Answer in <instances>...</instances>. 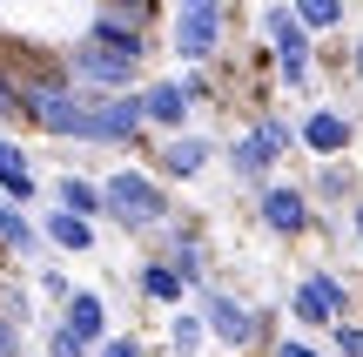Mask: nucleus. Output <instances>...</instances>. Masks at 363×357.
<instances>
[{"mask_svg": "<svg viewBox=\"0 0 363 357\" xmlns=\"http://www.w3.org/2000/svg\"><path fill=\"white\" fill-rule=\"evenodd\" d=\"M13 94L27 108V128L67 135V142H94V101L74 88L67 67H40V75H13Z\"/></svg>", "mask_w": 363, "mask_h": 357, "instance_id": "nucleus-1", "label": "nucleus"}, {"mask_svg": "<svg viewBox=\"0 0 363 357\" xmlns=\"http://www.w3.org/2000/svg\"><path fill=\"white\" fill-rule=\"evenodd\" d=\"M108 216H115L121 229H135V236H148V229H169L175 223V209H169V196H162V182H148L142 169H121V175H108Z\"/></svg>", "mask_w": 363, "mask_h": 357, "instance_id": "nucleus-2", "label": "nucleus"}, {"mask_svg": "<svg viewBox=\"0 0 363 357\" xmlns=\"http://www.w3.org/2000/svg\"><path fill=\"white\" fill-rule=\"evenodd\" d=\"M67 75H74V88H94V94L108 101V94H135L142 61H128V54H108V48H94V40H81V48L67 54Z\"/></svg>", "mask_w": 363, "mask_h": 357, "instance_id": "nucleus-3", "label": "nucleus"}, {"mask_svg": "<svg viewBox=\"0 0 363 357\" xmlns=\"http://www.w3.org/2000/svg\"><path fill=\"white\" fill-rule=\"evenodd\" d=\"M343 310H350V290H343L330 270H310V277L289 290V317H296L303 331H323V324H337Z\"/></svg>", "mask_w": 363, "mask_h": 357, "instance_id": "nucleus-4", "label": "nucleus"}, {"mask_svg": "<svg viewBox=\"0 0 363 357\" xmlns=\"http://www.w3.org/2000/svg\"><path fill=\"white\" fill-rule=\"evenodd\" d=\"M256 216L269 236H310V189L303 182H262L256 189Z\"/></svg>", "mask_w": 363, "mask_h": 357, "instance_id": "nucleus-5", "label": "nucleus"}, {"mask_svg": "<svg viewBox=\"0 0 363 357\" xmlns=\"http://www.w3.org/2000/svg\"><path fill=\"white\" fill-rule=\"evenodd\" d=\"M289 142H296V135H289V121H276V115H256V121H249V135L229 148V162H235V175H242V182H256V175L269 169V162L283 155Z\"/></svg>", "mask_w": 363, "mask_h": 357, "instance_id": "nucleus-6", "label": "nucleus"}, {"mask_svg": "<svg viewBox=\"0 0 363 357\" xmlns=\"http://www.w3.org/2000/svg\"><path fill=\"white\" fill-rule=\"evenodd\" d=\"M195 297H202V317H208V331H216L222 344H235V351H242V344H262V310L249 317V310L235 304V297H222L216 283H195Z\"/></svg>", "mask_w": 363, "mask_h": 357, "instance_id": "nucleus-7", "label": "nucleus"}, {"mask_svg": "<svg viewBox=\"0 0 363 357\" xmlns=\"http://www.w3.org/2000/svg\"><path fill=\"white\" fill-rule=\"evenodd\" d=\"M222 40V0H182L175 13V54L182 61H208Z\"/></svg>", "mask_w": 363, "mask_h": 357, "instance_id": "nucleus-8", "label": "nucleus"}, {"mask_svg": "<svg viewBox=\"0 0 363 357\" xmlns=\"http://www.w3.org/2000/svg\"><path fill=\"white\" fill-rule=\"evenodd\" d=\"M142 121H148L142 94H108V101H94V142L101 148H128L135 135H142Z\"/></svg>", "mask_w": 363, "mask_h": 357, "instance_id": "nucleus-9", "label": "nucleus"}, {"mask_svg": "<svg viewBox=\"0 0 363 357\" xmlns=\"http://www.w3.org/2000/svg\"><path fill=\"white\" fill-rule=\"evenodd\" d=\"M208 155H216V142H208V135H175V142H162L155 169H162V175H175V182H189V175H202V169H208Z\"/></svg>", "mask_w": 363, "mask_h": 357, "instance_id": "nucleus-10", "label": "nucleus"}, {"mask_svg": "<svg viewBox=\"0 0 363 357\" xmlns=\"http://www.w3.org/2000/svg\"><path fill=\"white\" fill-rule=\"evenodd\" d=\"M303 148H316V155H343L350 148V115H337V108H310V121L296 128Z\"/></svg>", "mask_w": 363, "mask_h": 357, "instance_id": "nucleus-11", "label": "nucleus"}, {"mask_svg": "<svg viewBox=\"0 0 363 357\" xmlns=\"http://www.w3.org/2000/svg\"><path fill=\"white\" fill-rule=\"evenodd\" d=\"M142 108H148V121L155 128H189V88L182 81H148V94H142Z\"/></svg>", "mask_w": 363, "mask_h": 357, "instance_id": "nucleus-12", "label": "nucleus"}, {"mask_svg": "<svg viewBox=\"0 0 363 357\" xmlns=\"http://www.w3.org/2000/svg\"><path fill=\"white\" fill-rule=\"evenodd\" d=\"M135 290H142L148 304H182V290H195V283L182 277L175 263H155V256H148V263L135 270Z\"/></svg>", "mask_w": 363, "mask_h": 357, "instance_id": "nucleus-13", "label": "nucleus"}, {"mask_svg": "<svg viewBox=\"0 0 363 357\" xmlns=\"http://www.w3.org/2000/svg\"><path fill=\"white\" fill-rule=\"evenodd\" d=\"M67 331H81V337H88V344H108V304H101V297H94V290H74V297H67Z\"/></svg>", "mask_w": 363, "mask_h": 357, "instance_id": "nucleus-14", "label": "nucleus"}, {"mask_svg": "<svg viewBox=\"0 0 363 357\" xmlns=\"http://www.w3.org/2000/svg\"><path fill=\"white\" fill-rule=\"evenodd\" d=\"M40 236L61 243V250H74V256H88V250H94V223H88V216H74V209L40 216Z\"/></svg>", "mask_w": 363, "mask_h": 357, "instance_id": "nucleus-15", "label": "nucleus"}, {"mask_svg": "<svg viewBox=\"0 0 363 357\" xmlns=\"http://www.w3.org/2000/svg\"><path fill=\"white\" fill-rule=\"evenodd\" d=\"M81 40H94V48H108V54H128V61H142V27L115 21V13L88 21V34H81Z\"/></svg>", "mask_w": 363, "mask_h": 357, "instance_id": "nucleus-16", "label": "nucleus"}, {"mask_svg": "<svg viewBox=\"0 0 363 357\" xmlns=\"http://www.w3.org/2000/svg\"><path fill=\"white\" fill-rule=\"evenodd\" d=\"M262 34L276 40V54H310V27L296 21V7H262Z\"/></svg>", "mask_w": 363, "mask_h": 357, "instance_id": "nucleus-17", "label": "nucleus"}, {"mask_svg": "<svg viewBox=\"0 0 363 357\" xmlns=\"http://www.w3.org/2000/svg\"><path fill=\"white\" fill-rule=\"evenodd\" d=\"M54 196H61V209H74V216H108V189H94L88 175H61V182H54Z\"/></svg>", "mask_w": 363, "mask_h": 357, "instance_id": "nucleus-18", "label": "nucleus"}, {"mask_svg": "<svg viewBox=\"0 0 363 357\" xmlns=\"http://www.w3.org/2000/svg\"><path fill=\"white\" fill-rule=\"evenodd\" d=\"M0 243H7V250H21V256H34V250H40V229L27 223L21 202H7V196H0Z\"/></svg>", "mask_w": 363, "mask_h": 357, "instance_id": "nucleus-19", "label": "nucleus"}, {"mask_svg": "<svg viewBox=\"0 0 363 357\" xmlns=\"http://www.w3.org/2000/svg\"><path fill=\"white\" fill-rule=\"evenodd\" d=\"M169 263H175V270H182L189 283H202V243H195V229L169 223Z\"/></svg>", "mask_w": 363, "mask_h": 357, "instance_id": "nucleus-20", "label": "nucleus"}, {"mask_svg": "<svg viewBox=\"0 0 363 357\" xmlns=\"http://www.w3.org/2000/svg\"><path fill=\"white\" fill-rule=\"evenodd\" d=\"M310 196H316V202H357V175L343 169V162H330V169H316Z\"/></svg>", "mask_w": 363, "mask_h": 357, "instance_id": "nucleus-21", "label": "nucleus"}, {"mask_svg": "<svg viewBox=\"0 0 363 357\" xmlns=\"http://www.w3.org/2000/svg\"><path fill=\"white\" fill-rule=\"evenodd\" d=\"M296 7V21L310 27V34H330V27L343 21V0H289Z\"/></svg>", "mask_w": 363, "mask_h": 357, "instance_id": "nucleus-22", "label": "nucleus"}, {"mask_svg": "<svg viewBox=\"0 0 363 357\" xmlns=\"http://www.w3.org/2000/svg\"><path fill=\"white\" fill-rule=\"evenodd\" d=\"M34 169H27V162H7V169H0V196H7V202H27V196H34Z\"/></svg>", "mask_w": 363, "mask_h": 357, "instance_id": "nucleus-23", "label": "nucleus"}, {"mask_svg": "<svg viewBox=\"0 0 363 357\" xmlns=\"http://www.w3.org/2000/svg\"><path fill=\"white\" fill-rule=\"evenodd\" d=\"M202 344H208V317H189V310H182V317H175V351L195 357Z\"/></svg>", "mask_w": 363, "mask_h": 357, "instance_id": "nucleus-24", "label": "nucleus"}, {"mask_svg": "<svg viewBox=\"0 0 363 357\" xmlns=\"http://www.w3.org/2000/svg\"><path fill=\"white\" fill-rule=\"evenodd\" d=\"M48 357H88V337L67 331V324H54V331H48Z\"/></svg>", "mask_w": 363, "mask_h": 357, "instance_id": "nucleus-25", "label": "nucleus"}, {"mask_svg": "<svg viewBox=\"0 0 363 357\" xmlns=\"http://www.w3.org/2000/svg\"><path fill=\"white\" fill-rule=\"evenodd\" d=\"M276 61H283V81H289V88H310V81H316V61H310V54H276Z\"/></svg>", "mask_w": 363, "mask_h": 357, "instance_id": "nucleus-26", "label": "nucleus"}, {"mask_svg": "<svg viewBox=\"0 0 363 357\" xmlns=\"http://www.w3.org/2000/svg\"><path fill=\"white\" fill-rule=\"evenodd\" d=\"M40 297H48V304H67V297H74V283H67L54 263H40Z\"/></svg>", "mask_w": 363, "mask_h": 357, "instance_id": "nucleus-27", "label": "nucleus"}, {"mask_svg": "<svg viewBox=\"0 0 363 357\" xmlns=\"http://www.w3.org/2000/svg\"><path fill=\"white\" fill-rule=\"evenodd\" d=\"M0 317H7V324H27V290H21V283H0Z\"/></svg>", "mask_w": 363, "mask_h": 357, "instance_id": "nucleus-28", "label": "nucleus"}, {"mask_svg": "<svg viewBox=\"0 0 363 357\" xmlns=\"http://www.w3.org/2000/svg\"><path fill=\"white\" fill-rule=\"evenodd\" d=\"M0 121H27L21 94H13V75H0Z\"/></svg>", "mask_w": 363, "mask_h": 357, "instance_id": "nucleus-29", "label": "nucleus"}, {"mask_svg": "<svg viewBox=\"0 0 363 357\" xmlns=\"http://www.w3.org/2000/svg\"><path fill=\"white\" fill-rule=\"evenodd\" d=\"M269 351H276V357H323V351H316V344H310V337H276V344H269Z\"/></svg>", "mask_w": 363, "mask_h": 357, "instance_id": "nucleus-30", "label": "nucleus"}, {"mask_svg": "<svg viewBox=\"0 0 363 357\" xmlns=\"http://www.w3.org/2000/svg\"><path fill=\"white\" fill-rule=\"evenodd\" d=\"M337 351L343 357H363V324H337Z\"/></svg>", "mask_w": 363, "mask_h": 357, "instance_id": "nucleus-31", "label": "nucleus"}, {"mask_svg": "<svg viewBox=\"0 0 363 357\" xmlns=\"http://www.w3.org/2000/svg\"><path fill=\"white\" fill-rule=\"evenodd\" d=\"M101 357H148V351H142V337H108Z\"/></svg>", "mask_w": 363, "mask_h": 357, "instance_id": "nucleus-32", "label": "nucleus"}, {"mask_svg": "<svg viewBox=\"0 0 363 357\" xmlns=\"http://www.w3.org/2000/svg\"><path fill=\"white\" fill-rule=\"evenodd\" d=\"M0 357H21V324L0 317Z\"/></svg>", "mask_w": 363, "mask_h": 357, "instance_id": "nucleus-33", "label": "nucleus"}, {"mask_svg": "<svg viewBox=\"0 0 363 357\" xmlns=\"http://www.w3.org/2000/svg\"><path fill=\"white\" fill-rule=\"evenodd\" d=\"M350 243H357V250H363V196L350 202Z\"/></svg>", "mask_w": 363, "mask_h": 357, "instance_id": "nucleus-34", "label": "nucleus"}, {"mask_svg": "<svg viewBox=\"0 0 363 357\" xmlns=\"http://www.w3.org/2000/svg\"><path fill=\"white\" fill-rule=\"evenodd\" d=\"M350 67H357V81H363V40H357V48H350Z\"/></svg>", "mask_w": 363, "mask_h": 357, "instance_id": "nucleus-35", "label": "nucleus"}]
</instances>
